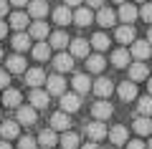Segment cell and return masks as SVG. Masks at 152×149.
I'll return each instance as SVG.
<instances>
[{
  "instance_id": "cell-39",
  "label": "cell",
  "mask_w": 152,
  "mask_h": 149,
  "mask_svg": "<svg viewBox=\"0 0 152 149\" xmlns=\"http://www.w3.org/2000/svg\"><path fill=\"white\" fill-rule=\"evenodd\" d=\"M140 15H142V20H147V23H152V3L147 0L145 5H142V10H140Z\"/></svg>"
},
{
  "instance_id": "cell-49",
  "label": "cell",
  "mask_w": 152,
  "mask_h": 149,
  "mask_svg": "<svg viewBox=\"0 0 152 149\" xmlns=\"http://www.w3.org/2000/svg\"><path fill=\"white\" fill-rule=\"evenodd\" d=\"M147 43L152 46V28H150V33H147Z\"/></svg>"
},
{
  "instance_id": "cell-31",
  "label": "cell",
  "mask_w": 152,
  "mask_h": 149,
  "mask_svg": "<svg viewBox=\"0 0 152 149\" xmlns=\"http://www.w3.org/2000/svg\"><path fill=\"white\" fill-rule=\"evenodd\" d=\"M129 51H127V48H117V51H114L112 53V63L117 66V68H124V66H129Z\"/></svg>"
},
{
  "instance_id": "cell-24",
  "label": "cell",
  "mask_w": 152,
  "mask_h": 149,
  "mask_svg": "<svg viewBox=\"0 0 152 149\" xmlns=\"http://www.w3.org/2000/svg\"><path fill=\"white\" fill-rule=\"evenodd\" d=\"M5 66H8V73H26V58H23V56H10V58H5Z\"/></svg>"
},
{
  "instance_id": "cell-13",
  "label": "cell",
  "mask_w": 152,
  "mask_h": 149,
  "mask_svg": "<svg viewBox=\"0 0 152 149\" xmlns=\"http://www.w3.org/2000/svg\"><path fill=\"white\" fill-rule=\"evenodd\" d=\"M26 84L33 86V89L43 86V84H46V71H43V68H28V71H26Z\"/></svg>"
},
{
  "instance_id": "cell-20",
  "label": "cell",
  "mask_w": 152,
  "mask_h": 149,
  "mask_svg": "<svg viewBox=\"0 0 152 149\" xmlns=\"http://www.w3.org/2000/svg\"><path fill=\"white\" fill-rule=\"evenodd\" d=\"M26 25H31V15H28V13L18 10V13H13V15H10V28H15L18 33L26 31Z\"/></svg>"
},
{
  "instance_id": "cell-47",
  "label": "cell",
  "mask_w": 152,
  "mask_h": 149,
  "mask_svg": "<svg viewBox=\"0 0 152 149\" xmlns=\"http://www.w3.org/2000/svg\"><path fill=\"white\" fill-rule=\"evenodd\" d=\"M81 149H99V144H96V142H89V144H84Z\"/></svg>"
},
{
  "instance_id": "cell-23",
  "label": "cell",
  "mask_w": 152,
  "mask_h": 149,
  "mask_svg": "<svg viewBox=\"0 0 152 149\" xmlns=\"http://www.w3.org/2000/svg\"><path fill=\"white\" fill-rule=\"evenodd\" d=\"M41 147H46V149H51V147H56L58 144V137H56V132L53 129H43V132L38 134V139H36Z\"/></svg>"
},
{
  "instance_id": "cell-37",
  "label": "cell",
  "mask_w": 152,
  "mask_h": 149,
  "mask_svg": "<svg viewBox=\"0 0 152 149\" xmlns=\"http://www.w3.org/2000/svg\"><path fill=\"white\" fill-rule=\"evenodd\" d=\"M91 46L96 48V51H107V48H109V36H107V33H94Z\"/></svg>"
},
{
  "instance_id": "cell-51",
  "label": "cell",
  "mask_w": 152,
  "mask_h": 149,
  "mask_svg": "<svg viewBox=\"0 0 152 149\" xmlns=\"http://www.w3.org/2000/svg\"><path fill=\"white\" fill-rule=\"evenodd\" d=\"M147 149H152V139H150V142H147Z\"/></svg>"
},
{
  "instance_id": "cell-1",
  "label": "cell",
  "mask_w": 152,
  "mask_h": 149,
  "mask_svg": "<svg viewBox=\"0 0 152 149\" xmlns=\"http://www.w3.org/2000/svg\"><path fill=\"white\" fill-rule=\"evenodd\" d=\"M46 91H48V96H64L66 94V81L61 73L56 76H48L46 78Z\"/></svg>"
},
{
  "instance_id": "cell-44",
  "label": "cell",
  "mask_w": 152,
  "mask_h": 149,
  "mask_svg": "<svg viewBox=\"0 0 152 149\" xmlns=\"http://www.w3.org/2000/svg\"><path fill=\"white\" fill-rule=\"evenodd\" d=\"M8 5H10L8 0H0V18H3V15H5V13H8Z\"/></svg>"
},
{
  "instance_id": "cell-32",
  "label": "cell",
  "mask_w": 152,
  "mask_h": 149,
  "mask_svg": "<svg viewBox=\"0 0 152 149\" xmlns=\"http://www.w3.org/2000/svg\"><path fill=\"white\" fill-rule=\"evenodd\" d=\"M134 132L140 134V137H150V134H152V121H150V116H137V119H134Z\"/></svg>"
},
{
  "instance_id": "cell-7",
  "label": "cell",
  "mask_w": 152,
  "mask_h": 149,
  "mask_svg": "<svg viewBox=\"0 0 152 149\" xmlns=\"http://www.w3.org/2000/svg\"><path fill=\"white\" fill-rule=\"evenodd\" d=\"M46 13H48V3H46V0H31V3H28V15L31 18L43 20Z\"/></svg>"
},
{
  "instance_id": "cell-26",
  "label": "cell",
  "mask_w": 152,
  "mask_h": 149,
  "mask_svg": "<svg viewBox=\"0 0 152 149\" xmlns=\"http://www.w3.org/2000/svg\"><path fill=\"white\" fill-rule=\"evenodd\" d=\"M48 38H51V41H48V46H51V48H56V51H64V48L71 43V41H69V36H66L64 31H56V33H51Z\"/></svg>"
},
{
  "instance_id": "cell-28",
  "label": "cell",
  "mask_w": 152,
  "mask_h": 149,
  "mask_svg": "<svg viewBox=\"0 0 152 149\" xmlns=\"http://www.w3.org/2000/svg\"><path fill=\"white\" fill-rule=\"evenodd\" d=\"M134 38H137V33H134L132 25H119V28H117V41H119V43H124V46L129 43V46H132Z\"/></svg>"
},
{
  "instance_id": "cell-8",
  "label": "cell",
  "mask_w": 152,
  "mask_h": 149,
  "mask_svg": "<svg viewBox=\"0 0 152 149\" xmlns=\"http://www.w3.org/2000/svg\"><path fill=\"white\" fill-rule=\"evenodd\" d=\"M69 46H71V56H74V58H89V46H91L89 41H84V38H74Z\"/></svg>"
},
{
  "instance_id": "cell-34",
  "label": "cell",
  "mask_w": 152,
  "mask_h": 149,
  "mask_svg": "<svg viewBox=\"0 0 152 149\" xmlns=\"http://www.w3.org/2000/svg\"><path fill=\"white\" fill-rule=\"evenodd\" d=\"M13 48H15L18 53L28 51V48H31V36H28V33H18V36H13Z\"/></svg>"
},
{
  "instance_id": "cell-12",
  "label": "cell",
  "mask_w": 152,
  "mask_h": 149,
  "mask_svg": "<svg viewBox=\"0 0 152 149\" xmlns=\"http://www.w3.org/2000/svg\"><path fill=\"white\" fill-rule=\"evenodd\" d=\"M69 126H71V116L69 114L56 111L53 116H51V129H53V132H69Z\"/></svg>"
},
{
  "instance_id": "cell-22",
  "label": "cell",
  "mask_w": 152,
  "mask_h": 149,
  "mask_svg": "<svg viewBox=\"0 0 152 149\" xmlns=\"http://www.w3.org/2000/svg\"><path fill=\"white\" fill-rule=\"evenodd\" d=\"M53 20H56V25H69V23L74 20V13H71V8L58 5V8L53 10Z\"/></svg>"
},
{
  "instance_id": "cell-4",
  "label": "cell",
  "mask_w": 152,
  "mask_h": 149,
  "mask_svg": "<svg viewBox=\"0 0 152 149\" xmlns=\"http://www.w3.org/2000/svg\"><path fill=\"white\" fill-rule=\"evenodd\" d=\"M91 114H94L96 121H107V119L114 114V109H112V104H109V101H104V99H102V101H96L91 106Z\"/></svg>"
},
{
  "instance_id": "cell-3",
  "label": "cell",
  "mask_w": 152,
  "mask_h": 149,
  "mask_svg": "<svg viewBox=\"0 0 152 149\" xmlns=\"http://www.w3.org/2000/svg\"><path fill=\"white\" fill-rule=\"evenodd\" d=\"M150 53H152V46H150L147 41H134V43H132V51H129L132 58H137V61L145 63V61L150 58Z\"/></svg>"
},
{
  "instance_id": "cell-36",
  "label": "cell",
  "mask_w": 152,
  "mask_h": 149,
  "mask_svg": "<svg viewBox=\"0 0 152 149\" xmlns=\"http://www.w3.org/2000/svg\"><path fill=\"white\" fill-rule=\"evenodd\" d=\"M137 111H140V116H150L152 114V96H142L137 101Z\"/></svg>"
},
{
  "instance_id": "cell-5",
  "label": "cell",
  "mask_w": 152,
  "mask_h": 149,
  "mask_svg": "<svg viewBox=\"0 0 152 149\" xmlns=\"http://www.w3.org/2000/svg\"><path fill=\"white\" fill-rule=\"evenodd\" d=\"M91 91L99 96V99H109L112 91H114V84H112L109 78H96V81L91 84Z\"/></svg>"
},
{
  "instance_id": "cell-54",
  "label": "cell",
  "mask_w": 152,
  "mask_h": 149,
  "mask_svg": "<svg viewBox=\"0 0 152 149\" xmlns=\"http://www.w3.org/2000/svg\"><path fill=\"white\" fill-rule=\"evenodd\" d=\"M0 61H3V48H0Z\"/></svg>"
},
{
  "instance_id": "cell-33",
  "label": "cell",
  "mask_w": 152,
  "mask_h": 149,
  "mask_svg": "<svg viewBox=\"0 0 152 149\" xmlns=\"http://www.w3.org/2000/svg\"><path fill=\"white\" fill-rule=\"evenodd\" d=\"M33 58L36 61H48L51 58V46L46 41H38L36 46H33Z\"/></svg>"
},
{
  "instance_id": "cell-17",
  "label": "cell",
  "mask_w": 152,
  "mask_h": 149,
  "mask_svg": "<svg viewBox=\"0 0 152 149\" xmlns=\"http://www.w3.org/2000/svg\"><path fill=\"white\" fill-rule=\"evenodd\" d=\"M53 66L58 73H66V71H74V56L71 53H58L53 58Z\"/></svg>"
},
{
  "instance_id": "cell-30",
  "label": "cell",
  "mask_w": 152,
  "mask_h": 149,
  "mask_svg": "<svg viewBox=\"0 0 152 149\" xmlns=\"http://www.w3.org/2000/svg\"><path fill=\"white\" fill-rule=\"evenodd\" d=\"M109 139H112V144H127V126H122V124H117V126L109 129Z\"/></svg>"
},
{
  "instance_id": "cell-40",
  "label": "cell",
  "mask_w": 152,
  "mask_h": 149,
  "mask_svg": "<svg viewBox=\"0 0 152 149\" xmlns=\"http://www.w3.org/2000/svg\"><path fill=\"white\" fill-rule=\"evenodd\" d=\"M8 84H10V73L0 68V89H8Z\"/></svg>"
},
{
  "instance_id": "cell-43",
  "label": "cell",
  "mask_w": 152,
  "mask_h": 149,
  "mask_svg": "<svg viewBox=\"0 0 152 149\" xmlns=\"http://www.w3.org/2000/svg\"><path fill=\"white\" fill-rule=\"evenodd\" d=\"M66 8H81V0H64Z\"/></svg>"
},
{
  "instance_id": "cell-2",
  "label": "cell",
  "mask_w": 152,
  "mask_h": 149,
  "mask_svg": "<svg viewBox=\"0 0 152 149\" xmlns=\"http://www.w3.org/2000/svg\"><path fill=\"white\" fill-rule=\"evenodd\" d=\"M81 109V96L79 94H64L61 96V111L64 114H74Z\"/></svg>"
},
{
  "instance_id": "cell-19",
  "label": "cell",
  "mask_w": 152,
  "mask_h": 149,
  "mask_svg": "<svg viewBox=\"0 0 152 149\" xmlns=\"http://www.w3.org/2000/svg\"><path fill=\"white\" fill-rule=\"evenodd\" d=\"M86 137L91 139V142L104 139V137H107V126H104V121H91V124H86Z\"/></svg>"
},
{
  "instance_id": "cell-14",
  "label": "cell",
  "mask_w": 152,
  "mask_h": 149,
  "mask_svg": "<svg viewBox=\"0 0 152 149\" xmlns=\"http://www.w3.org/2000/svg\"><path fill=\"white\" fill-rule=\"evenodd\" d=\"M48 99H51L48 91H43V89H33V91H31V106L36 109V111L48 106Z\"/></svg>"
},
{
  "instance_id": "cell-9",
  "label": "cell",
  "mask_w": 152,
  "mask_h": 149,
  "mask_svg": "<svg viewBox=\"0 0 152 149\" xmlns=\"http://www.w3.org/2000/svg\"><path fill=\"white\" fill-rule=\"evenodd\" d=\"M74 23H76V25H81V28L91 25V23H94V13H91V8H86V5L76 8V13H74Z\"/></svg>"
},
{
  "instance_id": "cell-10",
  "label": "cell",
  "mask_w": 152,
  "mask_h": 149,
  "mask_svg": "<svg viewBox=\"0 0 152 149\" xmlns=\"http://www.w3.org/2000/svg\"><path fill=\"white\" fill-rule=\"evenodd\" d=\"M117 94H119L122 101H132V99H137V84L134 81H122L117 86Z\"/></svg>"
},
{
  "instance_id": "cell-41",
  "label": "cell",
  "mask_w": 152,
  "mask_h": 149,
  "mask_svg": "<svg viewBox=\"0 0 152 149\" xmlns=\"http://www.w3.org/2000/svg\"><path fill=\"white\" fill-rule=\"evenodd\" d=\"M127 149H147V144L140 139H132V142H127Z\"/></svg>"
},
{
  "instance_id": "cell-46",
  "label": "cell",
  "mask_w": 152,
  "mask_h": 149,
  "mask_svg": "<svg viewBox=\"0 0 152 149\" xmlns=\"http://www.w3.org/2000/svg\"><path fill=\"white\" fill-rule=\"evenodd\" d=\"M5 33H8V25H5V20H0V38H5Z\"/></svg>"
},
{
  "instance_id": "cell-52",
  "label": "cell",
  "mask_w": 152,
  "mask_h": 149,
  "mask_svg": "<svg viewBox=\"0 0 152 149\" xmlns=\"http://www.w3.org/2000/svg\"><path fill=\"white\" fill-rule=\"evenodd\" d=\"M114 3H119V5H122V3H127V0H114Z\"/></svg>"
},
{
  "instance_id": "cell-35",
  "label": "cell",
  "mask_w": 152,
  "mask_h": 149,
  "mask_svg": "<svg viewBox=\"0 0 152 149\" xmlns=\"http://www.w3.org/2000/svg\"><path fill=\"white\" fill-rule=\"evenodd\" d=\"M58 144L64 149H76V147H79V137H76L74 132H64V137L58 139Z\"/></svg>"
},
{
  "instance_id": "cell-6",
  "label": "cell",
  "mask_w": 152,
  "mask_h": 149,
  "mask_svg": "<svg viewBox=\"0 0 152 149\" xmlns=\"http://www.w3.org/2000/svg\"><path fill=\"white\" fill-rule=\"evenodd\" d=\"M71 86H74V94L84 96V94H89V91H91V78H89L86 73H76L74 81H71Z\"/></svg>"
},
{
  "instance_id": "cell-11",
  "label": "cell",
  "mask_w": 152,
  "mask_h": 149,
  "mask_svg": "<svg viewBox=\"0 0 152 149\" xmlns=\"http://www.w3.org/2000/svg\"><path fill=\"white\" fill-rule=\"evenodd\" d=\"M28 36L36 38V41H46V38L51 36V33H48V25H46V20H33L31 28H28Z\"/></svg>"
},
{
  "instance_id": "cell-21",
  "label": "cell",
  "mask_w": 152,
  "mask_h": 149,
  "mask_svg": "<svg viewBox=\"0 0 152 149\" xmlns=\"http://www.w3.org/2000/svg\"><path fill=\"white\" fill-rule=\"evenodd\" d=\"M96 23H99V25H104V28L114 25V23H117V13H114L112 8H99V13H96Z\"/></svg>"
},
{
  "instance_id": "cell-53",
  "label": "cell",
  "mask_w": 152,
  "mask_h": 149,
  "mask_svg": "<svg viewBox=\"0 0 152 149\" xmlns=\"http://www.w3.org/2000/svg\"><path fill=\"white\" fill-rule=\"evenodd\" d=\"M137 3H142V5H145V3H147V0H137Z\"/></svg>"
},
{
  "instance_id": "cell-38",
  "label": "cell",
  "mask_w": 152,
  "mask_h": 149,
  "mask_svg": "<svg viewBox=\"0 0 152 149\" xmlns=\"http://www.w3.org/2000/svg\"><path fill=\"white\" fill-rule=\"evenodd\" d=\"M38 147V142L33 137H20L18 139V149H36Z\"/></svg>"
},
{
  "instance_id": "cell-50",
  "label": "cell",
  "mask_w": 152,
  "mask_h": 149,
  "mask_svg": "<svg viewBox=\"0 0 152 149\" xmlns=\"http://www.w3.org/2000/svg\"><path fill=\"white\" fill-rule=\"evenodd\" d=\"M147 91H150V96H152V78L147 81Z\"/></svg>"
},
{
  "instance_id": "cell-42",
  "label": "cell",
  "mask_w": 152,
  "mask_h": 149,
  "mask_svg": "<svg viewBox=\"0 0 152 149\" xmlns=\"http://www.w3.org/2000/svg\"><path fill=\"white\" fill-rule=\"evenodd\" d=\"M86 8H104V0H86Z\"/></svg>"
},
{
  "instance_id": "cell-15",
  "label": "cell",
  "mask_w": 152,
  "mask_h": 149,
  "mask_svg": "<svg viewBox=\"0 0 152 149\" xmlns=\"http://www.w3.org/2000/svg\"><path fill=\"white\" fill-rule=\"evenodd\" d=\"M20 101H23V96H20V91H15V89H5V94H3V99H0V104L8 106V109H18Z\"/></svg>"
},
{
  "instance_id": "cell-29",
  "label": "cell",
  "mask_w": 152,
  "mask_h": 149,
  "mask_svg": "<svg viewBox=\"0 0 152 149\" xmlns=\"http://www.w3.org/2000/svg\"><path fill=\"white\" fill-rule=\"evenodd\" d=\"M147 78V66L142 63V61H134V63L129 66V81H145Z\"/></svg>"
},
{
  "instance_id": "cell-48",
  "label": "cell",
  "mask_w": 152,
  "mask_h": 149,
  "mask_svg": "<svg viewBox=\"0 0 152 149\" xmlns=\"http://www.w3.org/2000/svg\"><path fill=\"white\" fill-rule=\"evenodd\" d=\"M0 149H13V147H10V144L5 142V139H3V142H0Z\"/></svg>"
},
{
  "instance_id": "cell-27",
  "label": "cell",
  "mask_w": 152,
  "mask_h": 149,
  "mask_svg": "<svg viewBox=\"0 0 152 149\" xmlns=\"http://www.w3.org/2000/svg\"><path fill=\"white\" fill-rule=\"evenodd\" d=\"M104 66H107V61H104V56H99V53H94V56L86 58V71L89 73H102Z\"/></svg>"
},
{
  "instance_id": "cell-45",
  "label": "cell",
  "mask_w": 152,
  "mask_h": 149,
  "mask_svg": "<svg viewBox=\"0 0 152 149\" xmlns=\"http://www.w3.org/2000/svg\"><path fill=\"white\" fill-rule=\"evenodd\" d=\"M8 3H13L15 8H26L28 3H31V0H8Z\"/></svg>"
},
{
  "instance_id": "cell-18",
  "label": "cell",
  "mask_w": 152,
  "mask_h": 149,
  "mask_svg": "<svg viewBox=\"0 0 152 149\" xmlns=\"http://www.w3.org/2000/svg\"><path fill=\"white\" fill-rule=\"evenodd\" d=\"M36 119H38V111L31 104L28 106H18V119H15L18 124H36Z\"/></svg>"
},
{
  "instance_id": "cell-25",
  "label": "cell",
  "mask_w": 152,
  "mask_h": 149,
  "mask_svg": "<svg viewBox=\"0 0 152 149\" xmlns=\"http://www.w3.org/2000/svg\"><path fill=\"white\" fill-rule=\"evenodd\" d=\"M0 134H3V139H15L18 134H20V124L18 121H3L0 124Z\"/></svg>"
},
{
  "instance_id": "cell-16",
  "label": "cell",
  "mask_w": 152,
  "mask_h": 149,
  "mask_svg": "<svg viewBox=\"0 0 152 149\" xmlns=\"http://www.w3.org/2000/svg\"><path fill=\"white\" fill-rule=\"evenodd\" d=\"M137 15H140V10L134 5H129V3H122L119 5V20H124V25H132L137 20Z\"/></svg>"
}]
</instances>
